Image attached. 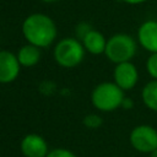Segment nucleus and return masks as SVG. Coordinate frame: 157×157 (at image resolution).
<instances>
[{"label": "nucleus", "mask_w": 157, "mask_h": 157, "mask_svg": "<svg viewBox=\"0 0 157 157\" xmlns=\"http://www.w3.org/2000/svg\"><path fill=\"white\" fill-rule=\"evenodd\" d=\"M141 99L145 107L152 112H157V80H150L141 90Z\"/></svg>", "instance_id": "nucleus-12"}, {"label": "nucleus", "mask_w": 157, "mask_h": 157, "mask_svg": "<svg viewBox=\"0 0 157 157\" xmlns=\"http://www.w3.org/2000/svg\"><path fill=\"white\" fill-rule=\"evenodd\" d=\"M146 71L152 80H157V53H151L146 60Z\"/></svg>", "instance_id": "nucleus-13"}, {"label": "nucleus", "mask_w": 157, "mask_h": 157, "mask_svg": "<svg viewBox=\"0 0 157 157\" xmlns=\"http://www.w3.org/2000/svg\"><path fill=\"white\" fill-rule=\"evenodd\" d=\"M85 48L77 38H63L54 48V60L63 67L71 69L81 64L85 58Z\"/></svg>", "instance_id": "nucleus-4"}, {"label": "nucleus", "mask_w": 157, "mask_h": 157, "mask_svg": "<svg viewBox=\"0 0 157 157\" xmlns=\"http://www.w3.org/2000/svg\"><path fill=\"white\" fill-rule=\"evenodd\" d=\"M121 1L125 4H129V5H140V4L146 2L147 0H121Z\"/></svg>", "instance_id": "nucleus-17"}, {"label": "nucleus", "mask_w": 157, "mask_h": 157, "mask_svg": "<svg viewBox=\"0 0 157 157\" xmlns=\"http://www.w3.org/2000/svg\"><path fill=\"white\" fill-rule=\"evenodd\" d=\"M22 33L29 44L38 48L49 47L56 38V26L54 21L44 13H32L22 23Z\"/></svg>", "instance_id": "nucleus-1"}, {"label": "nucleus", "mask_w": 157, "mask_h": 157, "mask_svg": "<svg viewBox=\"0 0 157 157\" xmlns=\"http://www.w3.org/2000/svg\"><path fill=\"white\" fill-rule=\"evenodd\" d=\"M102 124H103V119L98 114L91 113L83 118V125L88 129H98Z\"/></svg>", "instance_id": "nucleus-14"}, {"label": "nucleus", "mask_w": 157, "mask_h": 157, "mask_svg": "<svg viewBox=\"0 0 157 157\" xmlns=\"http://www.w3.org/2000/svg\"><path fill=\"white\" fill-rule=\"evenodd\" d=\"M113 81L125 92L132 90L139 82V70L132 61L117 64L113 71Z\"/></svg>", "instance_id": "nucleus-6"}, {"label": "nucleus", "mask_w": 157, "mask_h": 157, "mask_svg": "<svg viewBox=\"0 0 157 157\" xmlns=\"http://www.w3.org/2000/svg\"><path fill=\"white\" fill-rule=\"evenodd\" d=\"M20 148L25 157H47L49 153L47 141L38 134H27L21 140Z\"/></svg>", "instance_id": "nucleus-8"}, {"label": "nucleus", "mask_w": 157, "mask_h": 157, "mask_svg": "<svg viewBox=\"0 0 157 157\" xmlns=\"http://www.w3.org/2000/svg\"><path fill=\"white\" fill-rule=\"evenodd\" d=\"M16 56H17L21 66L32 67V66L37 65L40 60V48H38L33 44H29V43L25 44L18 49Z\"/></svg>", "instance_id": "nucleus-11"}, {"label": "nucleus", "mask_w": 157, "mask_h": 157, "mask_svg": "<svg viewBox=\"0 0 157 157\" xmlns=\"http://www.w3.org/2000/svg\"><path fill=\"white\" fill-rule=\"evenodd\" d=\"M137 43L150 54L157 53V20H146L140 25Z\"/></svg>", "instance_id": "nucleus-9"}, {"label": "nucleus", "mask_w": 157, "mask_h": 157, "mask_svg": "<svg viewBox=\"0 0 157 157\" xmlns=\"http://www.w3.org/2000/svg\"><path fill=\"white\" fill-rule=\"evenodd\" d=\"M148 157H157V148L155 151H152L151 153H148Z\"/></svg>", "instance_id": "nucleus-18"}, {"label": "nucleus", "mask_w": 157, "mask_h": 157, "mask_svg": "<svg viewBox=\"0 0 157 157\" xmlns=\"http://www.w3.org/2000/svg\"><path fill=\"white\" fill-rule=\"evenodd\" d=\"M21 65L16 54L0 50V83L13 82L20 75Z\"/></svg>", "instance_id": "nucleus-7"}, {"label": "nucleus", "mask_w": 157, "mask_h": 157, "mask_svg": "<svg viewBox=\"0 0 157 157\" xmlns=\"http://www.w3.org/2000/svg\"><path fill=\"white\" fill-rule=\"evenodd\" d=\"M132 107H134V101H132L131 98H129V97H125L124 101H123V103H121V107H120V108H124V109H131Z\"/></svg>", "instance_id": "nucleus-16"}, {"label": "nucleus", "mask_w": 157, "mask_h": 157, "mask_svg": "<svg viewBox=\"0 0 157 157\" xmlns=\"http://www.w3.org/2000/svg\"><path fill=\"white\" fill-rule=\"evenodd\" d=\"M137 52V42L128 33H115L107 39L105 56L117 64L131 61Z\"/></svg>", "instance_id": "nucleus-3"}, {"label": "nucleus", "mask_w": 157, "mask_h": 157, "mask_svg": "<svg viewBox=\"0 0 157 157\" xmlns=\"http://www.w3.org/2000/svg\"><path fill=\"white\" fill-rule=\"evenodd\" d=\"M83 48L86 52L93 55L104 54L105 47H107V39L97 29H90L85 37L81 39Z\"/></svg>", "instance_id": "nucleus-10"}, {"label": "nucleus", "mask_w": 157, "mask_h": 157, "mask_svg": "<svg viewBox=\"0 0 157 157\" xmlns=\"http://www.w3.org/2000/svg\"><path fill=\"white\" fill-rule=\"evenodd\" d=\"M47 157H76V155L67 148H53L49 151Z\"/></svg>", "instance_id": "nucleus-15"}, {"label": "nucleus", "mask_w": 157, "mask_h": 157, "mask_svg": "<svg viewBox=\"0 0 157 157\" xmlns=\"http://www.w3.org/2000/svg\"><path fill=\"white\" fill-rule=\"evenodd\" d=\"M129 142L137 152L148 155L157 148V129L148 124L136 125L129 134Z\"/></svg>", "instance_id": "nucleus-5"}, {"label": "nucleus", "mask_w": 157, "mask_h": 157, "mask_svg": "<svg viewBox=\"0 0 157 157\" xmlns=\"http://www.w3.org/2000/svg\"><path fill=\"white\" fill-rule=\"evenodd\" d=\"M124 98V91L114 81L98 83L91 93V102L99 112H113L120 108Z\"/></svg>", "instance_id": "nucleus-2"}, {"label": "nucleus", "mask_w": 157, "mask_h": 157, "mask_svg": "<svg viewBox=\"0 0 157 157\" xmlns=\"http://www.w3.org/2000/svg\"><path fill=\"white\" fill-rule=\"evenodd\" d=\"M40 1H44V2H53V1H56V0H40Z\"/></svg>", "instance_id": "nucleus-19"}]
</instances>
